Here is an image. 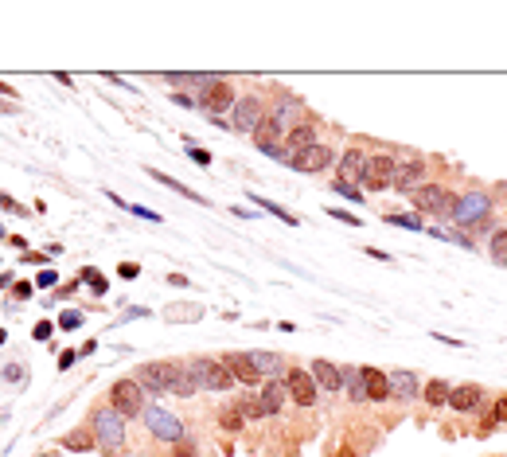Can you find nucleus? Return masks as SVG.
I'll list each match as a JSON object with an SVG mask.
<instances>
[{
  "label": "nucleus",
  "mask_w": 507,
  "mask_h": 457,
  "mask_svg": "<svg viewBox=\"0 0 507 457\" xmlns=\"http://www.w3.org/2000/svg\"><path fill=\"white\" fill-rule=\"evenodd\" d=\"M328 164H332V149L320 145V141H317L312 149H304V153L293 156V169H297V172H324Z\"/></svg>",
  "instance_id": "ddd939ff"
},
{
  "label": "nucleus",
  "mask_w": 507,
  "mask_h": 457,
  "mask_svg": "<svg viewBox=\"0 0 507 457\" xmlns=\"http://www.w3.org/2000/svg\"><path fill=\"white\" fill-rule=\"evenodd\" d=\"M492 262L507 266V231H496L492 235Z\"/></svg>",
  "instance_id": "7c9ffc66"
},
{
  "label": "nucleus",
  "mask_w": 507,
  "mask_h": 457,
  "mask_svg": "<svg viewBox=\"0 0 507 457\" xmlns=\"http://www.w3.org/2000/svg\"><path fill=\"white\" fill-rule=\"evenodd\" d=\"M222 430H238V426H242V414H238V411H222Z\"/></svg>",
  "instance_id": "f704fd0d"
},
{
  "label": "nucleus",
  "mask_w": 507,
  "mask_h": 457,
  "mask_svg": "<svg viewBox=\"0 0 507 457\" xmlns=\"http://www.w3.org/2000/svg\"><path fill=\"white\" fill-rule=\"evenodd\" d=\"M0 371H4V383H8V379H16V383H24V376H20V363H8V368H0Z\"/></svg>",
  "instance_id": "a19ab883"
},
{
  "label": "nucleus",
  "mask_w": 507,
  "mask_h": 457,
  "mask_svg": "<svg viewBox=\"0 0 507 457\" xmlns=\"http://www.w3.org/2000/svg\"><path fill=\"white\" fill-rule=\"evenodd\" d=\"M199 313H203L199 305H172L164 317H168V321H199Z\"/></svg>",
  "instance_id": "c85d7f7f"
},
{
  "label": "nucleus",
  "mask_w": 507,
  "mask_h": 457,
  "mask_svg": "<svg viewBox=\"0 0 507 457\" xmlns=\"http://www.w3.org/2000/svg\"><path fill=\"white\" fill-rule=\"evenodd\" d=\"M238 414H242V418H265L262 398H242V403H238Z\"/></svg>",
  "instance_id": "2f4dec72"
},
{
  "label": "nucleus",
  "mask_w": 507,
  "mask_h": 457,
  "mask_svg": "<svg viewBox=\"0 0 507 457\" xmlns=\"http://www.w3.org/2000/svg\"><path fill=\"white\" fill-rule=\"evenodd\" d=\"M51 328H55L51 321H39V325L31 328V336H36V340H47V336H51Z\"/></svg>",
  "instance_id": "79ce46f5"
},
{
  "label": "nucleus",
  "mask_w": 507,
  "mask_h": 457,
  "mask_svg": "<svg viewBox=\"0 0 507 457\" xmlns=\"http://www.w3.org/2000/svg\"><path fill=\"white\" fill-rule=\"evenodd\" d=\"M262 121H265V114H262V102H257V94L238 98V102H235V114H230V126L242 129V133H254L257 126H262Z\"/></svg>",
  "instance_id": "f8f14e48"
},
{
  "label": "nucleus",
  "mask_w": 507,
  "mask_h": 457,
  "mask_svg": "<svg viewBox=\"0 0 507 457\" xmlns=\"http://www.w3.org/2000/svg\"><path fill=\"white\" fill-rule=\"evenodd\" d=\"M250 360H254V368L262 371L265 379H281V376L289 371V368H285V360H281L277 352H250Z\"/></svg>",
  "instance_id": "4be33fe9"
},
{
  "label": "nucleus",
  "mask_w": 507,
  "mask_h": 457,
  "mask_svg": "<svg viewBox=\"0 0 507 457\" xmlns=\"http://www.w3.org/2000/svg\"><path fill=\"white\" fill-rule=\"evenodd\" d=\"M421 176H426V156H418V153L394 156V188L398 192H418Z\"/></svg>",
  "instance_id": "20e7f679"
},
{
  "label": "nucleus",
  "mask_w": 507,
  "mask_h": 457,
  "mask_svg": "<svg viewBox=\"0 0 507 457\" xmlns=\"http://www.w3.org/2000/svg\"><path fill=\"white\" fill-rule=\"evenodd\" d=\"M386 219H390V223H398V227H414V231L421 227V219H418V215H386Z\"/></svg>",
  "instance_id": "c9c22d12"
},
{
  "label": "nucleus",
  "mask_w": 507,
  "mask_h": 457,
  "mask_svg": "<svg viewBox=\"0 0 507 457\" xmlns=\"http://www.w3.org/2000/svg\"><path fill=\"white\" fill-rule=\"evenodd\" d=\"M153 180H160V184H164V188H172V192H180V196H188V199H195V204H203V199H199L195 192H191V188H184V184H180V180H172V176H164V172H156V169H153Z\"/></svg>",
  "instance_id": "c756f323"
},
{
  "label": "nucleus",
  "mask_w": 507,
  "mask_h": 457,
  "mask_svg": "<svg viewBox=\"0 0 507 457\" xmlns=\"http://www.w3.org/2000/svg\"><path fill=\"white\" fill-rule=\"evenodd\" d=\"M145 422H148V430H153L156 438H164V442H180V438H184V422H180L172 411H164V406H145Z\"/></svg>",
  "instance_id": "6e6552de"
},
{
  "label": "nucleus",
  "mask_w": 507,
  "mask_h": 457,
  "mask_svg": "<svg viewBox=\"0 0 507 457\" xmlns=\"http://www.w3.org/2000/svg\"><path fill=\"white\" fill-rule=\"evenodd\" d=\"M488 196L484 192H464L461 199H453V219L461 223V227H476V223L488 219Z\"/></svg>",
  "instance_id": "423d86ee"
},
{
  "label": "nucleus",
  "mask_w": 507,
  "mask_h": 457,
  "mask_svg": "<svg viewBox=\"0 0 507 457\" xmlns=\"http://www.w3.org/2000/svg\"><path fill=\"white\" fill-rule=\"evenodd\" d=\"M317 145V129H312V121H304V126H297L293 133H285V153H289V164H293L297 153H304V149Z\"/></svg>",
  "instance_id": "a211bd4d"
},
{
  "label": "nucleus",
  "mask_w": 507,
  "mask_h": 457,
  "mask_svg": "<svg viewBox=\"0 0 507 457\" xmlns=\"http://www.w3.org/2000/svg\"><path fill=\"white\" fill-rule=\"evenodd\" d=\"M254 141H257V149L273 153V149H281V145H285V133H281V126H277V121H270V118H265L262 126L254 129Z\"/></svg>",
  "instance_id": "412c9836"
},
{
  "label": "nucleus",
  "mask_w": 507,
  "mask_h": 457,
  "mask_svg": "<svg viewBox=\"0 0 507 457\" xmlns=\"http://www.w3.org/2000/svg\"><path fill=\"white\" fill-rule=\"evenodd\" d=\"M496 418H500V422H507V395H500V398H496Z\"/></svg>",
  "instance_id": "37998d69"
},
{
  "label": "nucleus",
  "mask_w": 507,
  "mask_h": 457,
  "mask_svg": "<svg viewBox=\"0 0 507 457\" xmlns=\"http://www.w3.org/2000/svg\"><path fill=\"white\" fill-rule=\"evenodd\" d=\"M339 376H344V387L352 391V403L367 398V383H363V368H339Z\"/></svg>",
  "instance_id": "a878e982"
},
{
  "label": "nucleus",
  "mask_w": 507,
  "mask_h": 457,
  "mask_svg": "<svg viewBox=\"0 0 507 457\" xmlns=\"http://www.w3.org/2000/svg\"><path fill=\"white\" fill-rule=\"evenodd\" d=\"M191 368H195L203 391H230V383H235L227 363H219V360H191Z\"/></svg>",
  "instance_id": "0eeeda50"
},
{
  "label": "nucleus",
  "mask_w": 507,
  "mask_h": 457,
  "mask_svg": "<svg viewBox=\"0 0 507 457\" xmlns=\"http://www.w3.org/2000/svg\"><path fill=\"white\" fill-rule=\"evenodd\" d=\"M82 281H86V286H94L98 293H106V278H102V270H94V266H86V270H82Z\"/></svg>",
  "instance_id": "72a5a7b5"
},
{
  "label": "nucleus",
  "mask_w": 507,
  "mask_h": 457,
  "mask_svg": "<svg viewBox=\"0 0 507 457\" xmlns=\"http://www.w3.org/2000/svg\"><path fill=\"white\" fill-rule=\"evenodd\" d=\"M39 286H43V289L55 286V270H43V273H39Z\"/></svg>",
  "instance_id": "de8ad7c7"
},
{
  "label": "nucleus",
  "mask_w": 507,
  "mask_h": 457,
  "mask_svg": "<svg viewBox=\"0 0 507 457\" xmlns=\"http://www.w3.org/2000/svg\"><path fill=\"white\" fill-rule=\"evenodd\" d=\"M410 196H414V207H418V211H429V215L453 211V196H449L441 184H421L418 192H410Z\"/></svg>",
  "instance_id": "9b49d317"
},
{
  "label": "nucleus",
  "mask_w": 507,
  "mask_h": 457,
  "mask_svg": "<svg viewBox=\"0 0 507 457\" xmlns=\"http://www.w3.org/2000/svg\"><path fill=\"white\" fill-rule=\"evenodd\" d=\"M63 446H66V450H74V453H86V450H94L98 442L86 434V430H71V434L63 438Z\"/></svg>",
  "instance_id": "cd10ccee"
},
{
  "label": "nucleus",
  "mask_w": 507,
  "mask_h": 457,
  "mask_svg": "<svg viewBox=\"0 0 507 457\" xmlns=\"http://www.w3.org/2000/svg\"><path fill=\"white\" fill-rule=\"evenodd\" d=\"M110 406L121 414V418H133V414H145V387L137 379H118L110 387Z\"/></svg>",
  "instance_id": "7ed1b4c3"
},
{
  "label": "nucleus",
  "mask_w": 507,
  "mask_h": 457,
  "mask_svg": "<svg viewBox=\"0 0 507 457\" xmlns=\"http://www.w3.org/2000/svg\"><path fill=\"white\" fill-rule=\"evenodd\" d=\"M480 403H484V391H480L476 383H461V387H453V395H449V406L461 411V414L480 411Z\"/></svg>",
  "instance_id": "2eb2a0df"
},
{
  "label": "nucleus",
  "mask_w": 507,
  "mask_h": 457,
  "mask_svg": "<svg viewBox=\"0 0 507 457\" xmlns=\"http://www.w3.org/2000/svg\"><path fill=\"white\" fill-rule=\"evenodd\" d=\"M363 169H367V156H363L359 149H347V153L339 156V184H355V180H363Z\"/></svg>",
  "instance_id": "6ab92c4d"
},
{
  "label": "nucleus",
  "mask_w": 507,
  "mask_h": 457,
  "mask_svg": "<svg viewBox=\"0 0 507 457\" xmlns=\"http://www.w3.org/2000/svg\"><path fill=\"white\" fill-rule=\"evenodd\" d=\"M59 325H63V328H78V325H82V313H71V309H66L63 317H59Z\"/></svg>",
  "instance_id": "58836bf2"
},
{
  "label": "nucleus",
  "mask_w": 507,
  "mask_h": 457,
  "mask_svg": "<svg viewBox=\"0 0 507 457\" xmlns=\"http://www.w3.org/2000/svg\"><path fill=\"white\" fill-rule=\"evenodd\" d=\"M118 273H121V278H137V266H129V262H121V266H118Z\"/></svg>",
  "instance_id": "49530a36"
},
{
  "label": "nucleus",
  "mask_w": 507,
  "mask_h": 457,
  "mask_svg": "<svg viewBox=\"0 0 507 457\" xmlns=\"http://www.w3.org/2000/svg\"><path fill=\"white\" fill-rule=\"evenodd\" d=\"M363 188H367V192L394 188V156H390V153L367 156V169H363Z\"/></svg>",
  "instance_id": "39448f33"
},
{
  "label": "nucleus",
  "mask_w": 507,
  "mask_h": 457,
  "mask_svg": "<svg viewBox=\"0 0 507 457\" xmlns=\"http://www.w3.org/2000/svg\"><path fill=\"white\" fill-rule=\"evenodd\" d=\"M285 383H289V395H293L301 406H312V403H317V379H312L309 371H293V368H289V379H285Z\"/></svg>",
  "instance_id": "4468645a"
},
{
  "label": "nucleus",
  "mask_w": 507,
  "mask_h": 457,
  "mask_svg": "<svg viewBox=\"0 0 507 457\" xmlns=\"http://www.w3.org/2000/svg\"><path fill=\"white\" fill-rule=\"evenodd\" d=\"M188 156L195 164H211V153H207V149H195V145H188Z\"/></svg>",
  "instance_id": "4c0bfd02"
},
{
  "label": "nucleus",
  "mask_w": 507,
  "mask_h": 457,
  "mask_svg": "<svg viewBox=\"0 0 507 457\" xmlns=\"http://www.w3.org/2000/svg\"><path fill=\"white\" fill-rule=\"evenodd\" d=\"M39 457H51V453H39Z\"/></svg>",
  "instance_id": "864d4df0"
},
{
  "label": "nucleus",
  "mask_w": 507,
  "mask_h": 457,
  "mask_svg": "<svg viewBox=\"0 0 507 457\" xmlns=\"http://www.w3.org/2000/svg\"><path fill=\"white\" fill-rule=\"evenodd\" d=\"M449 395H453V387H449L445 379H429V383H426V403L429 406H445Z\"/></svg>",
  "instance_id": "bb28decb"
},
{
  "label": "nucleus",
  "mask_w": 507,
  "mask_h": 457,
  "mask_svg": "<svg viewBox=\"0 0 507 457\" xmlns=\"http://www.w3.org/2000/svg\"><path fill=\"white\" fill-rule=\"evenodd\" d=\"M172 379H176V363H145V368H137V383L153 395L172 391Z\"/></svg>",
  "instance_id": "9d476101"
},
{
  "label": "nucleus",
  "mask_w": 507,
  "mask_h": 457,
  "mask_svg": "<svg viewBox=\"0 0 507 457\" xmlns=\"http://www.w3.org/2000/svg\"><path fill=\"white\" fill-rule=\"evenodd\" d=\"M309 371H312V379H317L324 391H336V387H344V376H339V368H336V363H328V360H317Z\"/></svg>",
  "instance_id": "5701e85b"
},
{
  "label": "nucleus",
  "mask_w": 507,
  "mask_h": 457,
  "mask_svg": "<svg viewBox=\"0 0 507 457\" xmlns=\"http://www.w3.org/2000/svg\"><path fill=\"white\" fill-rule=\"evenodd\" d=\"M8 90H12V86H8V82H0V94H8Z\"/></svg>",
  "instance_id": "8fccbe9b"
},
{
  "label": "nucleus",
  "mask_w": 507,
  "mask_h": 457,
  "mask_svg": "<svg viewBox=\"0 0 507 457\" xmlns=\"http://www.w3.org/2000/svg\"><path fill=\"white\" fill-rule=\"evenodd\" d=\"M0 207H4V211H12V215H28V207H20V204H16V199L12 196H0Z\"/></svg>",
  "instance_id": "e433bc0d"
},
{
  "label": "nucleus",
  "mask_w": 507,
  "mask_h": 457,
  "mask_svg": "<svg viewBox=\"0 0 507 457\" xmlns=\"http://www.w3.org/2000/svg\"><path fill=\"white\" fill-rule=\"evenodd\" d=\"M222 363H227V371H230L235 379H242V383H257V379H262V371L254 368L250 352H230Z\"/></svg>",
  "instance_id": "dca6fc26"
},
{
  "label": "nucleus",
  "mask_w": 507,
  "mask_h": 457,
  "mask_svg": "<svg viewBox=\"0 0 507 457\" xmlns=\"http://www.w3.org/2000/svg\"><path fill=\"white\" fill-rule=\"evenodd\" d=\"M254 204H257V207H265V211H273V215H277V219H285V223H289V227H293V223H297V215H289V211H285V207H277V204H270V199H257V196H254Z\"/></svg>",
  "instance_id": "473e14b6"
},
{
  "label": "nucleus",
  "mask_w": 507,
  "mask_h": 457,
  "mask_svg": "<svg viewBox=\"0 0 507 457\" xmlns=\"http://www.w3.org/2000/svg\"><path fill=\"white\" fill-rule=\"evenodd\" d=\"M172 102H176V106H195V98H188V94H172Z\"/></svg>",
  "instance_id": "09e8293b"
},
{
  "label": "nucleus",
  "mask_w": 507,
  "mask_h": 457,
  "mask_svg": "<svg viewBox=\"0 0 507 457\" xmlns=\"http://www.w3.org/2000/svg\"><path fill=\"white\" fill-rule=\"evenodd\" d=\"M172 391L184 395V398L199 391V376H195V368H191V363H176V379H172Z\"/></svg>",
  "instance_id": "393cba45"
},
{
  "label": "nucleus",
  "mask_w": 507,
  "mask_h": 457,
  "mask_svg": "<svg viewBox=\"0 0 507 457\" xmlns=\"http://www.w3.org/2000/svg\"><path fill=\"white\" fill-rule=\"evenodd\" d=\"M262 411L265 414H277L281 406H285V398H289V383L285 379H265V387H262Z\"/></svg>",
  "instance_id": "f3484780"
},
{
  "label": "nucleus",
  "mask_w": 507,
  "mask_h": 457,
  "mask_svg": "<svg viewBox=\"0 0 507 457\" xmlns=\"http://www.w3.org/2000/svg\"><path fill=\"white\" fill-rule=\"evenodd\" d=\"M0 110H12V106H8V102H4V98H0Z\"/></svg>",
  "instance_id": "3c124183"
},
{
  "label": "nucleus",
  "mask_w": 507,
  "mask_h": 457,
  "mask_svg": "<svg viewBox=\"0 0 507 457\" xmlns=\"http://www.w3.org/2000/svg\"><path fill=\"white\" fill-rule=\"evenodd\" d=\"M74 360H78L74 352H63V356H59V368H63V371H71V363H74Z\"/></svg>",
  "instance_id": "a18cd8bd"
},
{
  "label": "nucleus",
  "mask_w": 507,
  "mask_h": 457,
  "mask_svg": "<svg viewBox=\"0 0 507 457\" xmlns=\"http://www.w3.org/2000/svg\"><path fill=\"white\" fill-rule=\"evenodd\" d=\"M418 391H421V383H418V376H414V371H394V376H390V395H394V398L414 403Z\"/></svg>",
  "instance_id": "aec40b11"
},
{
  "label": "nucleus",
  "mask_w": 507,
  "mask_h": 457,
  "mask_svg": "<svg viewBox=\"0 0 507 457\" xmlns=\"http://www.w3.org/2000/svg\"><path fill=\"white\" fill-rule=\"evenodd\" d=\"M363 383H367V398L371 403H382L390 395V379L382 376L379 368H363Z\"/></svg>",
  "instance_id": "b1692460"
},
{
  "label": "nucleus",
  "mask_w": 507,
  "mask_h": 457,
  "mask_svg": "<svg viewBox=\"0 0 507 457\" xmlns=\"http://www.w3.org/2000/svg\"><path fill=\"white\" fill-rule=\"evenodd\" d=\"M94 442L106 453H121L126 450V418L113 406H98L94 411Z\"/></svg>",
  "instance_id": "f03ea898"
},
{
  "label": "nucleus",
  "mask_w": 507,
  "mask_h": 457,
  "mask_svg": "<svg viewBox=\"0 0 507 457\" xmlns=\"http://www.w3.org/2000/svg\"><path fill=\"white\" fill-rule=\"evenodd\" d=\"M270 121H277L281 133H293L297 126H304V102H301V98H293V94H277Z\"/></svg>",
  "instance_id": "1a4fd4ad"
},
{
  "label": "nucleus",
  "mask_w": 507,
  "mask_h": 457,
  "mask_svg": "<svg viewBox=\"0 0 507 457\" xmlns=\"http://www.w3.org/2000/svg\"><path fill=\"white\" fill-rule=\"evenodd\" d=\"M195 102L203 106L207 114H227L235 110V86H230L227 79H219V74H195Z\"/></svg>",
  "instance_id": "f257e3e1"
},
{
  "label": "nucleus",
  "mask_w": 507,
  "mask_h": 457,
  "mask_svg": "<svg viewBox=\"0 0 507 457\" xmlns=\"http://www.w3.org/2000/svg\"><path fill=\"white\" fill-rule=\"evenodd\" d=\"M4 340H8V336H4V328H0V344H4Z\"/></svg>",
  "instance_id": "603ef678"
},
{
  "label": "nucleus",
  "mask_w": 507,
  "mask_h": 457,
  "mask_svg": "<svg viewBox=\"0 0 507 457\" xmlns=\"http://www.w3.org/2000/svg\"><path fill=\"white\" fill-rule=\"evenodd\" d=\"M336 192H339V196H347V199H352V204H355V199H359V192H355L352 184H336Z\"/></svg>",
  "instance_id": "c03bdc74"
},
{
  "label": "nucleus",
  "mask_w": 507,
  "mask_h": 457,
  "mask_svg": "<svg viewBox=\"0 0 507 457\" xmlns=\"http://www.w3.org/2000/svg\"><path fill=\"white\" fill-rule=\"evenodd\" d=\"M12 297H16V301H28V297H31V286H28V281H16V286H12Z\"/></svg>",
  "instance_id": "ea45409f"
}]
</instances>
